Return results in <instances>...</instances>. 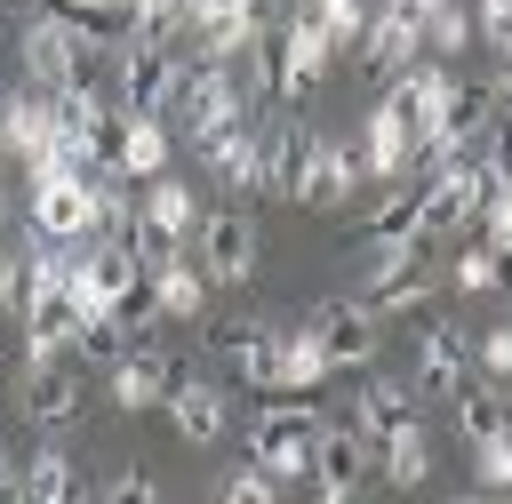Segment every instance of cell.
I'll return each instance as SVG.
<instances>
[{
	"instance_id": "obj_1",
	"label": "cell",
	"mask_w": 512,
	"mask_h": 504,
	"mask_svg": "<svg viewBox=\"0 0 512 504\" xmlns=\"http://www.w3.org/2000/svg\"><path fill=\"white\" fill-rule=\"evenodd\" d=\"M440 280H448L440 240H368V248H360V296H368L384 320H392V312H416Z\"/></svg>"
},
{
	"instance_id": "obj_2",
	"label": "cell",
	"mask_w": 512,
	"mask_h": 504,
	"mask_svg": "<svg viewBox=\"0 0 512 504\" xmlns=\"http://www.w3.org/2000/svg\"><path fill=\"white\" fill-rule=\"evenodd\" d=\"M24 72H32V88H80V80H112V56H96L88 40H80V24L48 0V8H32L24 16Z\"/></svg>"
},
{
	"instance_id": "obj_3",
	"label": "cell",
	"mask_w": 512,
	"mask_h": 504,
	"mask_svg": "<svg viewBox=\"0 0 512 504\" xmlns=\"http://www.w3.org/2000/svg\"><path fill=\"white\" fill-rule=\"evenodd\" d=\"M312 440H320V408L280 392L248 416V464H264L272 480H312Z\"/></svg>"
},
{
	"instance_id": "obj_4",
	"label": "cell",
	"mask_w": 512,
	"mask_h": 504,
	"mask_svg": "<svg viewBox=\"0 0 512 504\" xmlns=\"http://www.w3.org/2000/svg\"><path fill=\"white\" fill-rule=\"evenodd\" d=\"M168 120L192 136V152L200 144H216L224 128H240L248 120V96H240V80H232V64H184V80H176V104H168Z\"/></svg>"
},
{
	"instance_id": "obj_5",
	"label": "cell",
	"mask_w": 512,
	"mask_h": 504,
	"mask_svg": "<svg viewBox=\"0 0 512 504\" xmlns=\"http://www.w3.org/2000/svg\"><path fill=\"white\" fill-rule=\"evenodd\" d=\"M32 232L40 240H96V176L72 160L32 168Z\"/></svg>"
},
{
	"instance_id": "obj_6",
	"label": "cell",
	"mask_w": 512,
	"mask_h": 504,
	"mask_svg": "<svg viewBox=\"0 0 512 504\" xmlns=\"http://www.w3.org/2000/svg\"><path fill=\"white\" fill-rule=\"evenodd\" d=\"M176 80H184V56L168 48V40H120L112 48V96L128 104V112H160L168 120V104H176Z\"/></svg>"
},
{
	"instance_id": "obj_7",
	"label": "cell",
	"mask_w": 512,
	"mask_h": 504,
	"mask_svg": "<svg viewBox=\"0 0 512 504\" xmlns=\"http://www.w3.org/2000/svg\"><path fill=\"white\" fill-rule=\"evenodd\" d=\"M304 328L328 344V360H336V368H368V360H376V344H384V312H376L368 296H320V304L304 312Z\"/></svg>"
},
{
	"instance_id": "obj_8",
	"label": "cell",
	"mask_w": 512,
	"mask_h": 504,
	"mask_svg": "<svg viewBox=\"0 0 512 504\" xmlns=\"http://www.w3.org/2000/svg\"><path fill=\"white\" fill-rule=\"evenodd\" d=\"M192 256L208 264V280H216V288H248V280H256V264H264L256 224H248L240 208H208V216H200V232H192Z\"/></svg>"
},
{
	"instance_id": "obj_9",
	"label": "cell",
	"mask_w": 512,
	"mask_h": 504,
	"mask_svg": "<svg viewBox=\"0 0 512 504\" xmlns=\"http://www.w3.org/2000/svg\"><path fill=\"white\" fill-rule=\"evenodd\" d=\"M72 416H80V360H72V352L24 360V424H32L40 440H56Z\"/></svg>"
},
{
	"instance_id": "obj_10",
	"label": "cell",
	"mask_w": 512,
	"mask_h": 504,
	"mask_svg": "<svg viewBox=\"0 0 512 504\" xmlns=\"http://www.w3.org/2000/svg\"><path fill=\"white\" fill-rule=\"evenodd\" d=\"M360 176H376V184H400V176H416V120L384 96V104H368V120H360Z\"/></svg>"
},
{
	"instance_id": "obj_11",
	"label": "cell",
	"mask_w": 512,
	"mask_h": 504,
	"mask_svg": "<svg viewBox=\"0 0 512 504\" xmlns=\"http://www.w3.org/2000/svg\"><path fill=\"white\" fill-rule=\"evenodd\" d=\"M208 352H216V360H232V376H240V384H256L264 400L280 392V328H264V320H216Z\"/></svg>"
},
{
	"instance_id": "obj_12",
	"label": "cell",
	"mask_w": 512,
	"mask_h": 504,
	"mask_svg": "<svg viewBox=\"0 0 512 504\" xmlns=\"http://www.w3.org/2000/svg\"><path fill=\"white\" fill-rule=\"evenodd\" d=\"M8 152L24 160V176L64 160V136H56V96H48V88H16V96H8ZM72 168H80V160H72Z\"/></svg>"
},
{
	"instance_id": "obj_13",
	"label": "cell",
	"mask_w": 512,
	"mask_h": 504,
	"mask_svg": "<svg viewBox=\"0 0 512 504\" xmlns=\"http://www.w3.org/2000/svg\"><path fill=\"white\" fill-rule=\"evenodd\" d=\"M464 376H472V336H464L456 320H424V328H416V368H408V384L432 392V400H448Z\"/></svg>"
},
{
	"instance_id": "obj_14",
	"label": "cell",
	"mask_w": 512,
	"mask_h": 504,
	"mask_svg": "<svg viewBox=\"0 0 512 504\" xmlns=\"http://www.w3.org/2000/svg\"><path fill=\"white\" fill-rule=\"evenodd\" d=\"M160 416H168V432H176L184 448H208V440H224V424H232V416H224V384H216V376H184V368H176Z\"/></svg>"
},
{
	"instance_id": "obj_15",
	"label": "cell",
	"mask_w": 512,
	"mask_h": 504,
	"mask_svg": "<svg viewBox=\"0 0 512 504\" xmlns=\"http://www.w3.org/2000/svg\"><path fill=\"white\" fill-rule=\"evenodd\" d=\"M352 56H360V72H368V80H400V72L424 56V24H416L408 8H376Z\"/></svg>"
},
{
	"instance_id": "obj_16",
	"label": "cell",
	"mask_w": 512,
	"mask_h": 504,
	"mask_svg": "<svg viewBox=\"0 0 512 504\" xmlns=\"http://www.w3.org/2000/svg\"><path fill=\"white\" fill-rule=\"evenodd\" d=\"M104 384H112V400L136 416V408H160L168 400V384H176V360L160 352V344H128L112 368H104Z\"/></svg>"
},
{
	"instance_id": "obj_17",
	"label": "cell",
	"mask_w": 512,
	"mask_h": 504,
	"mask_svg": "<svg viewBox=\"0 0 512 504\" xmlns=\"http://www.w3.org/2000/svg\"><path fill=\"white\" fill-rule=\"evenodd\" d=\"M16 328H24V352H32V360L72 352V336H80V304H72V288H64V280H40V296H32V312H24Z\"/></svg>"
},
{
	"instance_id": "obj_18",
	"label": "cell",
	"mask_w": 512,
	"mask_h": 504,
	"mask_svg": "<svg viewBox=\"0 0 512 504\" xmlns=\"http://www.w3.org/2000/svg\"><path fill=\"white\" fill-rule=\"evenodd\" d=\"M408 416H416V384H400V376H376V368H368V376H360V392H352V416H344V424H352L360 440H384V432H392V424H408Z\"/></svg>"
},
{
	"instance_id": "obj_19",
	"label": "cell",
	"mask_w": 512,
	"mask_h": 504,
	"mask_svg": "<svg viewBox=\"0 0 512 504\" xmlns=\"http://www.w3.org/2000/svg\"><path fill=\"white\" fill-rule=\"evenodd\" d=\"M200 160H208L216 184H232V192H264V136H256V120L224 128L216 144H200Z\"/></svg>"
},
{
	"instance_id": "obj_20",
	"label": "cell",
	"mask_w": 512,
	"mask_h": 504,
	"mask_svg": "<svg viewBox=\"0 0 512 504\" xmlns=\"http://www.w3.org/2000/svg\"><path fill=\"white\" fill-rule=\"evenodd\" d=\"M368 456H376V440H360L352 424H320V440H312V488H360Z\"/></svg>"
},
{
	"instance_id": "obj_21",
	"label": "cell",
	"mask_w": 512,
	"mask_h": 504,
	"mask_svg": "<svg viewBox=\"0 0 512 504\" xmlns=\"http://www.w3.org/2000/svg\"><path fill=\"white\" fill-rule=\"evenodd\" d=\"M312 128H264V192H280V200H304V168H312Z\"/></svg>"
},
{
	"instance_id": "obj_22",
	"label": "cell",
	"mask_w": 512,
	"mask_h": 504,
	"mask_svg": "<svg viewBox=\"0 0 512 504\" xmlns=\"http://www.w3.org/2000/svg\"><path fill=\"white\" fill-rule=\"evenodd\" d=\"M24 504H96V496H88L80 464H72L56 440H40V448H32V464H24Z\"/></svg>"
},
{
	"instance_id": "obj_23",
	"label": "cell",
	"mask_w": 512,
	"mask_h": 504,
	"mask_svg": "<svg viewBox=\"0 0 512 504\" xmlns=\"http://www.w3.org/2000/svg\"><path fill=\"white\" fill-rule=\"evenodd\" d=\"M360 184V152L352 144H312V168H304V200L296 208H344Z\"/></svg>"
},
{
	"instance_id": "obj_24",
	"label": "cell",
	"mask_w": 512,
	"mask_h": 504,
	"mask_svg": "<svg viewBox=\"0 0 512 504\" xmlns=\"http://www.w3.org/2000/svg\"><path fill=\"white\" fill-rule=\"evenodd\" d=\"M336 376V360H328V344L312 336V328H280V392H296V400H312L320 384ZM272 392V400H280Z\"/></svg>"
},
{
	"instance_id": "obj_25",
	"label": "cell",
	"mask_w": 512,
	"mask_h": 504,
	"mask_svg": "<svg viewBox=\"0 0 512 504\" xmlns=\"http://www.w3.org/2000/svg\"><path fill=\"white\" fill-rule=\"evenodd\" d=\"M376 464H384V488H424V472H432V432H424V416L392 424V432L376 440Z\"/></svg>"
},
{
	"instance_id": "obj_26",
	"label": "cell",
	"mask_w": 512,
	"mask_h": 504,
	"mask_svg": "<svg viewBox=\"0 0 512 504\" xmlns=\"http://www.w3.org/2000/svg\"><path fill=\"white\" fill-rule=\"evenodd\" d=\"M112 176H136V184L168 176V120L160 112H128V136H120V168Z\"/></svg>"
},
{
	"instance_id": "obj_27",
	"label": "cell",
	"mask_w": 512,
	"mask_h": 504,
	"mask_svg": "<svg viewBox=\"0 0 512 504\" xmlns=\"http://www.w3.org/2000/svg\"><path fill=\"white\" fill-rule=\"evenodd\" d=\"M208 288H216V280H208V264H200L192 248H184L168 272H152V296H160L168 320H200V312H208Z\"/></svg>"
},
{
	"instance_id": "obj_28",
	"label": "cell",
	"mask_w": 512,
	"mask_h": 504,
	"mask_svg": "<svg viewBox=\"0 0 512 504\" xmlns=\"http://www.w3.org/2000/svg\"><path fill=\"white\" fill-rule=\"evenodd\" d=\"M448 408H456V440H464V448H472V440L512 432V408H504V392H496V384H472V376H464V384L448 392Z\"/></svg>"
},
{
	"instance_id": "obj_29",
	"label": "cell",
	"mask_w": 512,
	"mask_h": 504,
	"mask_svg": "<svg viewBox=\"0 0 512 504\" xmlns=\"http://www.w3.org/2000/svg\"><path fill=\"white\" fill-rule=\"evenodd\" d=\"M280 32H288V96H312L320 72L336 64V40H328L312 16H296V24H280Z\"/></svg>"
},
{
	"instance_id": "obj_30",
	"label": "cell",
	"mask_w": 512,
	"mask_h": 504,
	"mask_svg": "<svg viewBox=\"0 0 512 504\" xmlns=\"http://www.w3.org/2000/svg\"><path fill=\"white\" fill-rule=\"evenodd\" d=\"M416 224H424V176H400L376 208H368V240H416Z\"/></svg>"
},
{
	"instance_id": "obj_31",
	"label": "cell",
	"mask_w": 512,
	"mask_h": 504,
	"mask_svg": "<svg viewBox=\"0 0 512 504\" xmlns=\"http://www.w3.org/2000/svg\"><path fill=\"white\" fill-rule=\"evenodd\" d=\"M144 224H160V232H176V240H192L200 232V208H192V184H176V176H152V192H144V208H136Z\"/></svg>"
},
{
	"instance_id": "obj_32",
	"label": "cell",
	"mask_w": 512,
	"mask_h": 504,
	"mask_svg": "<svg viewBox=\"0 0 512 504\" xmlns=\"http://www.w3.org/2000/svg\"><path fill=\"white\" fill-rule=\"evenodd\" d=\"M40 296V264H32V240H0V312L24 320Z\"/></svg>"
},
{
	"instance_id": "obj_33",
	"label": "cell",
	"mask_w": 512,
	"mask_h": 504,
	"mask_svg": "<svg viewBox=\"0 0 512 504\" xmlns=\"http://www.w3.org/2000/svg\"><path fill=\"white\" fill-rule=\"evenodd\" d=\"M304 16H312L336 48H360V32H368V16H376V8H368V0H304Z\"/></svg>"
},
{
	"instance_id": "obj_34",
	"label": "cell",
	"mask_w": 512,
	"mask_h": 504,
	"mask_svg": "<svg viewBox=\"0 0 512 504\" xmlns=\"http://www.w3.org/2000/svg\"><path fill=\"white\" fill-rule=\"evenodd\" d=\"M472 40H480L472 8H456V0H448V8H432V16H424V48H432V56H464Z\"/></svg>"
},
{
	"instance_id": "obj_35",
	"label": "cell",
	"mask_w": 512,
	"mask_h": 504,
	"mask_svg": "<svg viewBox=\"0 0 512 504\" xmlns=\"http://www.w3.org/2000/svg\"><path fill=\"white\" fill-rule=\"evenodd\" d=\"M128 344H136V336L120 328V312H104V320H80V336H72V360H96V368H112Z\"/></svg>"
},
{
	"instance_id": "obj_36",
	"label": "cell",
	"mask_w": 512,
	"mask_h": 504,
	"mask_svg": "<svg viewBox=\"0 0 512 504\" xmlns=\"http://www.w3.org/2000/svg\"><path fill=\"white\" fill-rule=\"evenodd\" d=\"M472 480H480L488 496H512V432H496V440H472Z\"/></svg>"
},
{
	"instance_id": "obj_37",
	"label": "cell",
	"mask_w": 512,
	"mask_h": 504,
	"mask_svg": "<svg viewBox=\"0 0 512 504\" xmlns=\"http://www.w3.org/2000/svg\"><path fill=\"white\" fill-rule=\"evenodd\" d=\"M216 504H280V480H272L264 464H240V472L216 488Z\"/></svg>"
},
{
	"instance_id": "obj_38",
	"label": "cell",
	"mask_w": 512,
	"mask_h": 504,
	"mask_svg": "<svg viewBox=\"0 0 512 504\" xmlns=\"http://www.w3.org/2000/svg\"><path fill=\"white\" fill-rule=\"evenodd\" d=\"M448 280H456L464 296H480V288H496V248H488V240H472V248H464V256L448 264Z\"/></svg>"
},
{
	"instance_id": "obj_39",
	"label": "cell",
	"mask_w": 512,
	"mask_h": 504,
	"mask_svg": "<svg viewBox=\"0 0 512 504\" xmlns=\"http://www.w3.org/2000/svg\"><path fill=\"white\" fill-rule=\"evenodd\" d=\"M96 504H160V480H152L144 464H128V472H112V480H104V496H96Z\"/></svg>"
},
{
	"instance_id": "obj_40",
	"label": "cell",
	"mask_w": 512,
	"mask_h": 504,
	"mask_svg": "<svg viewBox=\"0 0 512 504\" xmlns=\"http://www.w3.org/2000/svg\"><path fill=\"white\" fill-rule=\"evenodd\" d=\"M472 24H480V40H488L496 56H512V0H480Z\"/></svg>"
},
{
	"instance_id": "obj_41",
	"label": "cell",
	"mask_w": 512,
	"mask_h": 504,
	"mask_svg": "<svg viewBox=\"0 0 512 504\" xmlns=\"http://www.w3.org/2000/svg\"><path fill=\"white\" fill-rule=\"evenodd\" d=\"M472 360H480V368L504 384V376H512V320H504V328H488V336L472 344Z\"/></svg>"
},
{
	"instance_id": "obj_42",
	"label": "cell",
	"mask_w": 512,
	"mask_h": 504,
	"mask_svg": "<svg viewBox=\"0 0 512 504\" xmlns=\"http://www.w3.org/2000/svg\"><path fill=\"white\" fill-rule=\"evenodd\" d=\"M0 504H24V464L0 448Z\"/></svg>"
},
{
	"instance_id": "obj_43",
	"label": "cell",
	"mask_w": 512,
	"mask_h": 504,
	"mask_svg": "<svg viewBox=\"0 0 512 504\" xmlns=\"http://www.w3.org/2000/svg\"><path fill=\"white\" fill-rule=\"evenodd\" d=\"M488 96H496V104H512V56L496 64V80H488Z\"/></svg>"
},
{
	"instance_id": "obj_44",
	"label": "cell",
	"mask_w": 512,
	"mask_h": 504,
	"mask_svg": "<svg viewBox=\"0 0 512 504\" xmlns=\"http://www.w3.org/2000/svg\"><path fill=\"white\" fill-rule=\"evenodd\" d=\"M456 504H512V496H488V488H480V496H456Z\"/></svg>"
},
{
	"instance_id": "obj_45",
	"label": "cell",
	"mask_w": 512,
	"mask_h": 504,
	"mask_svg": "<svg viewBox=\"0 0 512 504\" xmlns=\"http://www.w3.org/2000/svg\"><path fill=\"white\" fill-rule=\"evenodd\" d=\"M296 8H304V0H296Z\"/></svg>"
}]
</instances>
